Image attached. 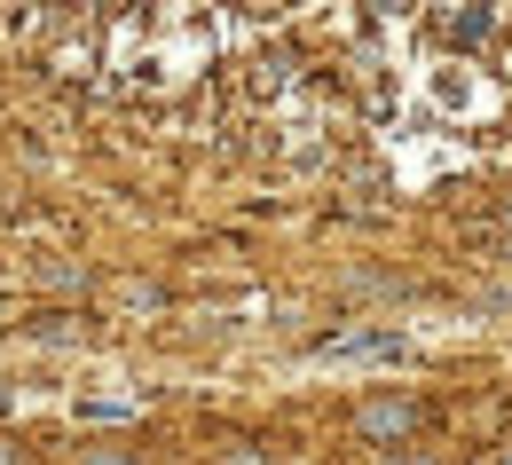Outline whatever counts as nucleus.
<instances>
[{"label": "nucleus", "mask_w": 512, "mask_h": 465, "mask_svg": "<svg viewBox=\"0 0 512 465\" xmlns=\"http://www.w3.org/2000/svg\"><path fill=\"white\" fill-rule=\"evenodd\" d=\"M79 465H127V458H119V450H87Z\"/></svg>", "instance_id": "obj_3"}, {"label": "nucleus", "mask_w": 512, "mask_h": 465, "mask_svg": "<svg viewBox=\"0 0 512 465\" xmlns=\"http://www.w3.org/2000/svg\"><path fill=\"white\" fill-rule=\"evenodd\" d=\"M418 418H426V410L410 395H371L355 410V434H363V442H402V434H418Z\"/></svg>", "instance_id": "obj_1"}, {"label": "nucleus", "mask_w": 512, "mask_h": 465, "mask_svg": "<svg viewBox=\"0 0 512 465\" xmlns=\"http://www.w3.org/2000/svg\"><path fill=\"white\" fill-rule=\"evenodd\" d=\"M410 339L402 332H347V339H331V355H402Z\"/></svg>", "instance_id": "obj_2"}, {"label": "nucleus", "mask_w": 512, "mask_h": 465, "mask_svg": "<svg viewBox=\"0 0 512 465\" xmlns=\"http://www.w3.org/2000/svg\"><path fill=\"white\" fill-rule=\"evenodd\" d=\"M497 465H512V442H505V458H497Z\"/></svg>", "instance_id": "obj_4"}, {"label": "nucleus", "mask_w": 512, "mask_h": 465, "mask_svg": "<svg viewBox=\"0 0 512 465\" xmlns=\"http://www.w3.org/2000/svg\"><path fill=\"white\" fill-rule=\"evenodd\" d=\"M379 465H402V458H379ZM418 465H426V458H418Z\"/></svg>", "instance_id": "obj_5"}]
</instances>
